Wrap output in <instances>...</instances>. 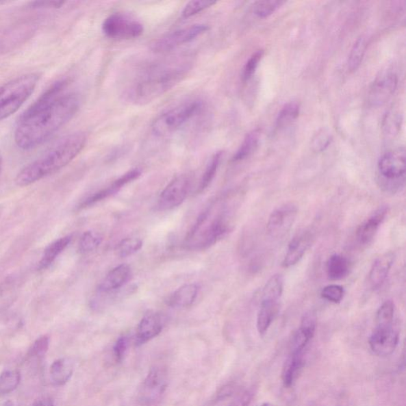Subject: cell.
<instances>
[{
	"instance_id": "cell-1",
	"label": "cell",
	"mask_w": 406,
	"mask_h": 406,
	"mask_svg": "<svg viewBox=\"0 0 406 406\" xmlns=\"http://www.w3.org/2000/svg\"><path fill=\"white\" fill-rule=\"evenodd\" d=\"M67 85L65 79L54 83L23 113L14 132L20 149L37 148L76 115L79 99L76 94L64 92Z\"/></svg>"
},
{
	"instance_id": "cell-2",
	"label": "cell",
	"mask_w": 406,
	"mask_h": 406,
	"mask_svg": "<svg viewBox=\"0 0 406 406\" xmlns=\"http://www.w3.org/2000/svg\"><path fill=\"white\" fill-rule=\"evenodd\" d=\"M190 69L188 62L157 63L142 70L129 83L125 97L135 105L151 103L177 86Z\"/></svg>"
},
{
	"instance_id": "cell-3",
	"label": "cell",
	"mask_w": 406,
	"mask_h": 406,
	"mask_svg": "<svg viewBox=\"0 0 406 406\" xmlns=\"http://www.w3.org/2000/svg\"><path fill=\"white\" fill-rule=\"evenodd\" d=\"M87 139V135L83 132L64 137L42 157L25 167L18 174L16 183L19 187H26L66 167L82 152Z\"/></svg>"
},
{
	"instance_id": "cell-4",
	"label": "cell",
	"mask_w": 406,
	"mask_h": 406,
	"mask_svg": "<svg viewBox=\"0 0 406 406\" xmlns=\"http://www.w3.org/2000/svg\"><path fill=\"white\" fill-rule=\"evenodd\" d=\"M231 213L222 200H217L199 215L188 235L185 245L190 250L212 246L232 229Z\"/></svg>"
},
{
	"instance_id": "cell-5",
	"label": "cell",
	"mask_w": 406,
	"mask_h": 406,
	"mask_svg": "<svg viewBox=\"0 0 406 406\" xmlns=\"http://www.w3.org/2000/svg\"><path fill=\"white\" fill-rule=\"evenodd\" d=\"M40 79L38 73L23 75L0 87V120L12 116L36 88Z\"/></svg>"
},
{
	"instance_id": "cell-6",
	"label": "cell",
	"mask_w": 406,
	"mask_h": 406,
	"mask_svg": "<svg viewBox=\"0 0 406 406\" xmlns=\"http://www.w3.org/2000/svg\"><path fill=\"white\" fill-rule=\"evenodd\" d=\"M203 103L199 100H192L179 105L162 114L152 124V131L157 137H167L177 132L188 123L190 119L201 112Z\"/></svg>"
},
{
	"instance_id": "cell-7",
	"label": "cell",
	"mask_w": 406,
	"mask_h": 406,
	"mask_svg": "<svg viewBox=\"0 0 406 406\" xmlns=\"http://www.w3.org/2000/svg\"><path fill=\"white\" fill-rule=\"evenodd\" d=\"M167 369L163 366H154L149 372L140 388L139 403L143 406H151L162 398L168 387Z\"/></svg>"
},
{
	"instance_id": "cell-8",
	"label": "cell",
	"mask_w": 406,
	"mask_h": 406,
	"mask_svg": "<svg viewBox=\"0 0 406 406\" xmlns=\"http://www.w3.org/2000/svg\"><path fill=\"white\" fill-rule=\"evenodd\" d=\"M102 31L107 37L114 39H134L142 36L143 25L127 14H110L102 25Z\"/></svg>"
},
{
	"instance_id": "cell-9",
	"label": "cell",
	"mask_w": 406,
	"mask_h": 406,
	"mask_svg": "<svg viewBox=\"0 0 406 406\" xmlns=\"http://www.w3.org/2000/svg\"><path fill=\"white\" fill-rule=\"evenodd\" d=\"M210 29L208 25L195 24L188 27L177 29L164 35L152 45V49L156 53H167L194 41Z\"/></svg>"
},
{
	"instance_id": "cell-10",
	"label": "cell",
	"mask_w": 406,
	"mask_h": 406,
	"mask_svg": "<svg viewBox=\"0 0 406 406\" xmlns=\"http://www.w3.org/2000/svg\"><path fill=\"white\" fill-rule=\"evenodd\" d=\"M406 170L405 148H398L383 155L378 162V171L385 183L400 184Z\"/></svg>"
},
{
	"instance_id": "cell-11",
	"label": "cell",
	"mask_w": 406,
	"mask_h": 406,
	"mask_svg": "<svg viewBox=\"0 0 406 406\" xmlns=\"http://www.w3.org/2000/svg\"><path fill=\"white\" fill-rule=\"evenodd\" d=\"M192 186L190 175H179L164 188L158 199L157 207L160 210H169L179 207L186 199Z\"/></svg>"
},
{
	"instance_id": "cell-12",
	"label": "cell",
	"mask_w": 406,
	"mask_h": 406,
	"mask_svg": "<svg viewBox=\"0 0 406 406\" xmlns=\"http://www.w3.org/2000/svg\"><path fill=\"white\" fill-rule=\"evenodd\" d=\"M399 342V330L394 324L376 325L370 335L369 345L378 357H389L397 348Z\"/></svg>"
},
{
	"instance_id": "cell-13",
	"label": "cell",
	"mask_w": 406,
	"mask_h": 406,
	"mask_svg": "<svg viewBox=\"0 0 406 406\" xmlns=\"http://www.w3.org/2000/svg\"><path fill=\"white\" fill-rule=\"evenodd\" d=\"M297 215L298 208L294 203H286L274 210L267 223L270 237L274 239L285 237L293 227Z\"/></svg>"
},
{
	"instance_id": "cell-14",
	"label": "cell",
	"mask_w": 406,
	"mask_h": 406,
	"mask_svg": "<svg viewBox=\"0 0 406 406\" xmlns=\"http://www.w3.org/2000/svg\"><path fill=\"white\" fill-rule=\"evenodd\" d=\"M397 74L385 70L375 78L368 93V100L373 106H382L392 97L398 86Z\"/></svg>"
},
{
	"instance_id": "cell-15",
	"label": "cell",
	"mask_w": 406,
	"mask_h": 406,
	"mask_svg": "<svg viewBox=\"0 0 406 406\" xmlns=\"http://www.w3.org/2000/svg\"><path fill=\"white\" fill-rule=\"evenodd\" d=\"M317 318L313 312L303 315L299 329L294 333L290 342V353H304L307 345L314 338Z\"/></svg>"
},
{
	"instance_id": "cell-16",
	"label": "cell",
	"mask_w": 406,
	"mask_h": 406,
	"mask_svg": "<svg viewBox=\"0 0 406 406\" xmlns=\"http://www.w3.org/2000/svg\"><path fill=\"white\" fill-rule=\"evenodd\" d=\"M314 239V234L309 230H304L295 236L288 245L287 253L282 262L283 267L289 268L297 264L312 247Z\"/></svg>"
},
{
	"instance_id": "cell-17",
	"label": "cell",
	"mask_w": 406,
	"mask_h": 406,
	"mask_svg": "<svg viewBox=\"0 0 406 406\" xmlns=\"http://www.w3.org/2000/svg\"><path fill=\"white\" fill-rule=\"evenodd\" d=\"M141 175L142 171L138 168L130 170V171L123 175L122 177L114 180V181L112 183H110L107 188L100 190L99 192L94 193L92 196L88 198L85 201L80 204L79 207H90V205L103 201V199L112 196V195L116 194L120 190L125 187V185L133 182L134 180L137 179Z\"/></svg>"
},
{
	"instance_id": "cell-18",
	"label": "cell",
	"mask_w": 406,
	"mask_h": 406,
	"mask_svg": "<svg viewBox=\"0 0 406 406\" xmlns=\"http://www.w3.org/2000/svg\"><path fill=\"white\" fill-rule=\"evenodd\" d=\"M395 255L393 252H388L380 255L375 259L368 275L370 288L373 290H378L387 280L391 268L394 262Z\"/></svg>"
},
{
	"instance_id": "cell-19",
	"label": "cell",
	"mask_w": 406,
	"mask_h": 406,
	"mask_svg": "<svg viewBox=\"0 0 406 406\" xmlns=\"http://www.w3.org/2000/svg\"><path fill=\"white\" fill-rule=\"evenodd\" d=\"M388 214L387 207H380L372 216L359 225L357 231V238L361 244L366 245L372 242Z\"/></svg>"
},
{
	"instance_id": "cell-20",
	"label": "cell",
	"mask_w": 406,
	"mask_h": 406,
	"mask_svg": "<svg viewBox=\"0 0 406 406\" xmlns=\"http://www.w3.org/2000/svg\"><path fill=\"white\" fill-rule=\"evenodd\" d=\"M163 329V322L158 314H149L144 317L138 325L136 339L137 344H142L157 337Z\"/></svg>"
},
{
	"instance_id": "cell-21",
	"label": "cell",
	"mask_w": 406,
	"mask_h": 406,
	"mask_svg": "<svg viewBox=\"0 0 406 406\" xmlns=\"http://www.w3.org/2000/svg\"><path fill=\"white\" fill-rule=\"evenodd\" d=\"M131 270L127 264H121L107 275L101 284L99 286L100 292H110L123 287L130 278Z\"/></svg>"
},
{
	"instance_id": "cell-22",
	"label": "cell",
	"mask_w": 406,
	"mask_h": 406,
	"mask_svg": "<svg viewBox=\"0 0 406 406\" xmlns=\"http://www.w3.org/2000/svg\"><path fill=\"white\" fill-rule=\"evenodd\" d=\"M279 309V302L262 301L257 319V328L260 335H264L268 332L274 320L277 317Z\"/></svg>"
},
{
	"instance_id": "cell-23",
	"label": "cell",
	"mask_w": 406,
	"mask_h": 406,
	"mask_svg": "<svg viewBox=\"0 0 406 406\" xmlns=\"http://www.w3.org/2000/svg\"><path fill=\"white\" fill-rule=\"evenodd\" d=\"M198 294L199 287L196 284L183 285L170 295L167 304L172 307L188 308L194 303Z\"/></svg>"
},
{
	"instance_id": "cell-24",
	"label": "cell",
	"mask_w": 406,
	"mask_h": 406,
	"mask_svg": "<svg viewBox=\"0 0 406 406\" xmlns=\"http://www.w3.org/2000/svg\"><path fill=\"white\" fill-rule=\"evenodd\" d=\"M74 362L71 358L64 357L55 360L50 367L49 375L53 384L64 385L66 384L74 372Z\"/></svg>"
},
{
	"instance_id": "cell-25",
	"label": "cell",
	"mask_w": 406,
	"mask_h": 406,
	"mask_svg": "<svg viewBox=\"0 0 406 406\" xmlns=\"http://www.w3.org/2000/svg\"><path fill=\"white\" fill-rule=\"evenodd\" d=\"M304 366V353H290L283 366L282 380L285 388H290L302 372Z\"/></svg>"
},
{
	"instance_id": "cell-26",
	"label": "cell",
	"mask_w": 406,
	"mask_h": 406,
	"mask_svg": "<svg viewBox=\"0 0 406 406\" xmlns=\"http://www.w3.org/2000/svg\"><path fill=\"white\" fill-rule=\"evenodd\" d=\"M71 240V236H66V237L60 238L50 244L44 251L42 259L38 264V268L40 270L46 269L51 265L68 246Z\"/></svg>"
},
{
	"instance_id": "cell-27",
	"label": "cell",
	"mask_w": 406,
	"mask_h": 406,
	"mask_svg": "<svg viewBox=\"0 0 406 406\" xmlns=\"http://www.w3.org/2000/svg\"><path fill=\"white\" fill-rule=\"evenodd\" d=\"M348 259L342 255L335 254L330 257L327 264V277L332 281H338L347 277L349 273Z\"/></svg>"
},
{
	"instance_id": "cell-28",
	"label": "cell",
	"mask_w": 406,
	"mask_h": 406,
	"mask_svg": "<svg viewBox=\"0 0 406 406\" xmlns=\"http://www.w3.org/2000/svg\"><path fill=\"white\" fill-rule=\"evenodd\" d=\"M18 292L16 279L9 277L0 283V310L11 307L18 296Z\"/></svg>"
},
{
	"instance_id": "cell-29",
	"label": "cell",
	"mask_w": 406,
	"mask_h": 406,
	"mask_svg": "<svg viewBox=\"0 0 406 406\" xmlns=\"http://www.w3.org/2000/svg\"><path fill=\"white\" fill-rule=\"evenodd\" d=\"M260 137L259 129H254L252 132L247 134L243 142L240 144L237 153L233 157V162H242L252 154L257 149Z\"/></svg>"
},
{
	"instance_id": "cell-30",
	"label": "cell",
	"mask_w": 406,
	"mask_h": 406,
	"mask_svg": "<svg viewBox=\"0 0 406 406\" xmlns=\"http://www.w3.org/2000/svg\"><path fill=\"white\" fill-rule=\"evenodd\" d=\"M283 292V278L281 275L275 274L268 279L264 286L262 301L279 302Z\"/></svg>"
},
{
	"instance_id": "cell-31",
	"label": "cell",
	"mask_w": 406,
	"mask_h": 406,
	"mask_svg": "<svg viewBox=\"0 0 406 406\" xmlns=\"http://www.w3.org/2000/svg\"><path fill=\"white\" fill-rule=\"evenodd\" d=\"M368 48L367 38L364 36H361L355 42L348 58V69L351 72L357 71L362 63L366 50Z\"/></svg>"
},
{
	"instance_id": "cell-32",
	"label": "cell",
	"mask_w": 406,
	"mask_h": 406,
	"mask_svg": "<svg viewBox=\"0 0 406 406\" xmlns=\"http://www.w3.org/2000/svg\"><path fill=\"white\" fill-rule=\"evenodd\" d=\"M300 107L297 103L290 102L280 110L277 118V127L283 129L292 124L299 117Z\"/></svg>"
},
{
	"instance_id": "cell-33",
	"label": "cell",
	"mask_w": 406,
	"mask_h": 406,
	"mask_svg": "<svg viewBox=\"0 0 406 406\" xmlns=\"http://www.w3.org/2000/svg\"><path fill=\"white\" fill-rule=\"evenodd\" d=\"M223 157V152H218L214 155L208 163L207 168L203 175L201 183H200L199 190L203 192L205 188H207L210 183H212L213 179L218 173L220 162H222Z\"/></svg>"
},
{
	"instance_id": "cell-34",
	"label": "cell",
	"mask_w": 406,
	"mask_h": 406,
	"mask_svg": "<svg viewBox=\"0 0 406 406\" xmlns=\"http://www.w3.org/2000/svg\"><path fill=\"white\" fill-rule=\"evenodd\" d=\"M21 381V375L17 370H7L0 375V394L12 393Z\"/></svg>"
},
{
	"instance_id": "cell-35",
	"label": "cell",
	"mask_w": 406,
	"mask_h": 406,
	"mask_svg": "<svg viewBox=\"0 0 406 406\" xmlns=\"http://www.w3.org/2000/svg\"><path fill=\"white\" fill-rule=\"evenodd\" d=\"M143 242L142 239L138 238H125L118 243L116 249V253L120 257H127L138 252L142 248Z\"/></svg>"
},
{
	"instance_id": "cell-36",
	"label": "cell",
	"mask_w": 406,
	"mask_h": 406,
	"mask_svg": "<svg viewBox=\"0 0 406 406\" xmlns=\"http://www.w3.org/2000/svg\"><path fill=\"white\" fill-rule=\"evenodd\" d=\"M284 3L279 0H262L254 3L253 12L259 18H266L272 14Z\"/></svg>"
},
{
	"instance_id": "cell-37",
	"label": "cell",
	"mask_w": 406,
	"mask_h": 406,
	"mask_svg": "<svg viewBox=\"0 0 406 406\" xmlns=\"http://www.w3.org/2000/svg\"><path fill=\"white\" fill-rule=\"evenodd\" d=\"M394 314L395 305L393 301H385L376 314V325L394 324Z\"/></svg>"
},
{
	"instance_id": "cell-38",
	"label": "cell",
	"mask_w": 406,
	"mask_h": 406,
	"mask_svg": "<svg viewBox=\"0 0 406 406\" xmlns=\"http://www.w3.org/2000/svg\"><path fill=\"white\" fill-rule=\"evenodd\" d=\"M103 238L99 235L92 231L84 233L79 240V249L80 253H92L97 249L102 243Z\"/></svg>"
},
{
	"instance_id": "cell-39",
	"label": "cell",
	"mask_w": 406,
	"mask_h": 406,
	"mask_svg": "<svg viewBox=\"0 0 406 406\" xmlns=\"http://www.w3.org/2000/svg\"><path fill=\"white\" fill-rule=\"evenodd\" d=\"M217 2L207 1V0H195L186 4L182 11V17L188 18L196 16L200 12L214 6Z\"/></svg>"
},
{
	"instance_id": "cell-40",
	"label": "cell",
	"mask_w": 406,
	"mask_h": 406,
	"mask_svg": "<svg viewBox=\"0 0 406 406\" xmlns=\"http://www.w3.org/2000/svg\"><path fill=\"white\" fill-rule=\"evenodd\" d=\"M263 56L264 50L259 49L249 58L243 69V81H249V80L253 77V75L255 74V71H257V69L259 66V63L260 61H262Z\"/></svg>"
},
{
	"instance_id": "cell-41",
	"label": "cell",
	"mask_w": 406,
	"mask_h": 406,
	"mask_svg": "<svg viewBox=\"0 0 406 406\" xmlns=\"http://www.w3.org/2000/svg\"><path fill=\"white\" fill-rule=\"evenodd\" d=\"M320 295H322V299L328 301V302L338 304L344 299V290L342 286L331 284L322 289Z\"/></svg>"
},
{
	"instance_id": "cell-42",
	"label": "cell",
	"mask_w": 406,
	"mask_h": 406,
	"mask_svg": "<svg viewBox=\"0 0 406 406\" xmlns=\"http://www.w3.org/2000/svg\"><path fill=\"white\" fill-rule=\"evenodd\" d=\"M49 338L48 335H42L34 342L28 352V355L31 358L42 359L46 355L49 347Z\"/></svg>"
},
{
	"instance_id": "cell-43",
	"label": "cell",
	"mask_w": 406,
	"mask_h": 406,
	"mask_svg": "<svg viewBox=\"0 0 406 406\" xmlns=\"http://www.w3.org/2000/svg\"><path fill=\"white\" fill-rule=\"evenodd\" d=\"M331 142H332V135L327 129H320L312 139V149L315 152H322L329 147Z\"/></svg>"
},
{
	"instance_id": "cell-44",
	"label": "cell",
	"mask_w": 406,
	"mask_h": 406,
	"mask_svg": "<svg viewBox=\"0 0 406 406\" xmlns=\"http://www.w3.org/2000/svg\"><path fill=\"white\" fill-rule=\"evenodd\" d=\"M401 119L398 114L389 113L384 121L385 132L390 135L397 134L400 127Z\"/></svg>"
},
{
	"instance_id": "cell-45",
	"label": "cell",
	"mask_w": 406,
	"mask_h": 406,
	"mask_svg": "<svg viewBox=\"0 0 406 406\" xmlns=\"http://www.w3.org/2000/svg\"><path fill=\"white\" fill-rule=\"evenodd\" d=\"M128 348V339L120 338L114 346V357L116 362H121Z\"/></svg>"
},
{
	"instance_id": "cell-46",
	"label": "cell",
	"mask_w": 406,
	"mask_h": 406,
	"mask_svg": "<svg viewBox=\"0 0 406 406\" xmlns=\"http://www.w3.org/2000/svg\"><path fill=\"white\" fill-rule=\"evenodd\" d=\"M253 391L246 390L240 394L229 406H249L253 398Z\"/></svg>"
},
{
	"instance_id": "cell-47",
	"label": "cell",
	"mask_w": 406,
	"mask_h": 406,
	"mask_svg": "<svg viewBox=\"0 0 406 406\" xmlns=\"http://www.w3.org/2000/svg\"><path fill=\"white\" fill-rule=\"evenodd\" d=\"M66 2L59 1H41L33 2L31 6L34 9H58L64 6Z\"/></svg>"
},
{
	"instance_id": "cell-48",
	"label": "cell",
	"mask_w": 406,
	"mask_h": 406,
	"mask_svg": "<svg viewBox=\"0 0 406 406\" xmlns=\"http://www.w3.org/2000/svg\"><path fill=\"white\" fill-rule=\"evenodd\" d=\"M33 406H54V404L51 399L42 398L35 401Z\"/></svg>"
},
{
	"instance_id": "cell-49",
	"label": "cell",
	"mask_w": 406,
	"mask_h": 406,
	"mask_svg": "<svg viewBox=\"0 0 406 406\" xmlns=\"http://www.w3.org/2000/svg\"><path fill=\"white\" fill-rule=\"evenodd\" d=\"M0 406H14L12 401H7V402L3 403L2 405H0Z\"/></svg>"
},
{
	"instance_id": "cell-50",
	"label": "cell",
	"mask_w": 406,
	"mask_h": 406,
	"mask_svg": "<svg viewBox=\"0 0 406 406\" xmlns=\"http://www.w3.org/2000/svg\"><path fill=\"white\" fill-rule=\"evenodd\" d=\"M260 406H275V405H273L272 403H265L264 404H262Z\"/></svg>"
},
{
	"instance_id": "cell-51",
	"label": "cell",
	"mask_w": 406,
	"mask_h": 406,
	"mask_svg": "<svg viewBox=\"0 0 406 406\" xmlns=\"http://www.w3.org/2000/svg\"><path fill=\"white\" fill-rule=\"evenodd\" d=\"M1 165H2V156H1V153H0V169H1Z\"/></svg>"
},
{
	"instance_id": "cell-52",
	"label": "cell",
	"mask_w": 406,
	"mask_h": 406,
	"mask_svg": "<svg viewBox=\"0 0 406 406\" xmlns=\"http://www.w3.org/2000/svg\"><path fill=\"white\" fill-rule=\"evenodd\" d=\"M312 406H318V405H312Z\"/></svg>"
}]
</instances>
